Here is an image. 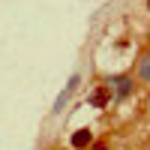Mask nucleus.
I'll return each mask as SVG.
<instances>
[{
  "instance_id": "obj_1",
  "label": "nucleus",
  "mask_w": 150,
  "mask_h": 150,
  "mask_svg": "<svg viewBox=\"0 0 150 150\" xmlns=\"http://www.w3.org/2000/svg\"><path fill=\"white\" fill-rule=\"evenodd\" d=\"M108 90L114 93L117 99H126L132 93V78L129 75H117V78H108Z\"/></svg>"
},
{
  "instance_id": "obj_2",
  "label": "nucleus",
  "mask_w": 150,
  "mask_h": 150,
  "mask_svg": "<svg viewBox=\"0 0 150 150\" xmlns=\"http://www.w3.org/2000/svg\"><path fill=\"white\" fill-rule=\"evenodd\" d=\"M75 87H78V75H72V78H69V84H66V90H63V93L57 96V102H54V114H60V111H63L66 99L72 96V90H75Z\"/></svg>"
},
{
  "instance_id": "obj_3",
  "label": "nucleus",
  "mask_w": 150,
  "mask_h": 150,
  "mask_svg": "<svg viewBox=\"0 0 150 150\" xmlns=\"http://www.w3.org/2000/svg\"><path fill=\"white\" fill-rule=\"evenodd\" d=\"M108 99H111V90H108V84H105V87H99V90L90 96V105H93V108H105Z\"/></svg>"
},
{
  "instance_id": "obj_4",
  "label": "nucleus",
  "mask_w": 150,
  "mask_h": 150,
  "mask_svg": "<svg viewBox=\"0 0 150 150\" xmlns=\"http://www.w3.org/2000/svg\"><path fill=\"white\" fill-rule=\"evenodd\" d=\"M90 141H93V135H90V129H78V132L72 135V147H75V150H81V147H87Z\"/></svg>"
},
{
  "instance_id": "obj_5",
  "label": "nucleus",
  "mask_w": 150,
  "mask_h": 150,
  "mask_svg": "<svg viewBox=\"0 0 150 150\" xmlns=\"http://www.w3.org/2000/svg\"><path fill=\"white\" fill-rule=\"evenodd\" d=\"M138 78H141L144 84H150V51L141 54V60H138Z\"/></svg>"
},
{
  "instance_id": "obj_6",
  "label": "nucleus",
  "mask_w": 150,
  "mask_h": 150,
  "mask_svg": "<svg viewBox=\"0 0 150 150\" xmlns=\"http://www.w3.org/2000/svg\"><path fill=\"white\" fill-rule=\"evenodd\" d=\"M147 12H150V0H147Z\"/></svg>"
}]
</instances>
